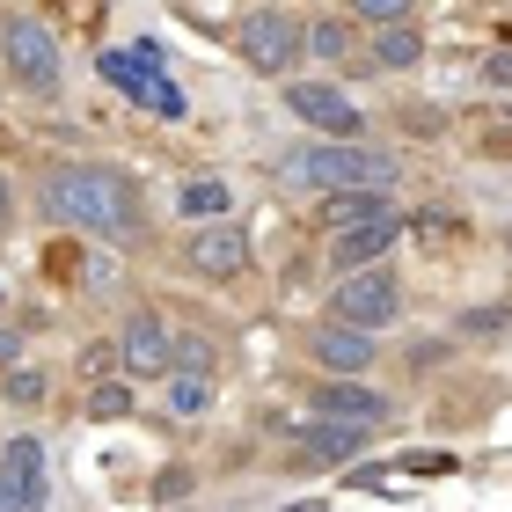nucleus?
I'll return each mask as SVG.
<instances>
[{
  "mask_svg": "<svg viewBox=\"0 0 512 512\" xmlns=\"http://www.w3.org/2000/svg\"><path fill=\"white\" fill-rule=\"evenodd\" d=\"M8 403H22V410L44 403V374H8Z\"/></svg>",
  "mask_w": 512,
  "mask_h": 512,
  "instance_id": "obj_23",
  "label": "nucleus"
},
{
  "mask_svg": "<svg viewBox=\"0 0 512 512\" xmlns=\"http://www.w3.org/2000/svg\"><path fill=\"white\" fill-rule=\"evenodd\" d=\"M154 498H161V505L191 498V469H161V483H154Z\"/></svg>",
  "mask_w": 512,
  "mask_h": 512,
  "instance_id": "obj_24",
  "label": "nucleus"
},
{
  "mask_svg": "<svg viewBox=\"0 0 512 512\" xmlns=\"http://www.w3.org/2000/svg\"><path fill=\"white\" fill-rule=\"evenodd\" d=\"M491 147H498V154H512V118H498V132H491Z\"/></svg>",
  "mask_w": 512,
  "mask_h": 512,
  "instance_id": "obj_27",
  "label": "nucleus"
},
{
  "mask_svg": "<svg viewBox=\"0 0 512 512\" xmlns=\"http://www.w3.org/2000/svg\"><path fill=\"white\" fill-rule=\"evenodd\" d=\"M505 249H512V242H505Z\"/></svg>",
  "mask_w": 512,
  "mask_h": 512,
  "instance_id": "obj_30",
  "label": "nucleus"
},
{
  "mask_svg": "<svg viewBox=\"0 0 512 512\" xmlns=\"http://www.w3.org/2000/svg\"><path fill=\"white\" fill-rule=\"evenodd\" d=\"M96 66H103V81H118L132 103L161 110V118H183V96H176L169 81H161V52H154V44H132V52H103Z\"/></svg>",
  "mask_w": 512,
  "mask_h": 512,
  "instance_id": "obj_4",
  "label": "nucleus"
},
{
  "mask_svg": "<svg viewBox=\"0 0 512 512\" xmlns=\"http://www.w3.org/2000/svg\"><path fill=\"white\" fill-rule=\"evenodd\" d=\"M0 52H8V74L30 88V96H52V88H59V37L44 30L37 15H8Z\"/></svg>",
  "mask_w": 512,
  "mask_h": 512,
  "instance_id": "obj_3",
  "label": "nucleus"
},
{
  "mask_svg": "<svg viewBox=\"0 0 512 512\" xmlns=\"http://www.w3.org/2000/svg\"><path fill=\"white\" fill-rule=\"evenodd\" d=\"M352 8H359L366 22H410V15H417V0H352Z\"/></svg>",
  "mask_w": 512,
  "mask_h": 512,
  "instance_id": "obj_22",
  "label": "nucleus"
},
{
  "mask_svg": "<svg viewBox=\"0 0 512 512\" xmlns=\"http://www.w3.org/2000/svg\"><path fill=\"white\" fill-rule=\"evenodd\" d=\"M249 264V235H242V227H198V235H191V271H205V278H235Z\"/></svg>",
  "mask_w": 512,
  "mask_h": 512,
  "instance_id": "obj_9",
  "label": "nucleus"
},
{
  "mask_svg": "<svg viewBox=\"0 0 512 512\" xmlns=\"http://www.w3.org/2000/svg\"><path fill=\"white\" fill-rule=\"evenodd\" d=\"M205 403H213V381H198V374H176V381H169V410H176V417H198Z\"/></svg>",
  "mask_w": 512,
  "mask_h": 512,
  "instance_id": "obj_19",
  "label": "nucleus"
},
{
  "mask_svg": "<svg viewBox=\"0 0 512 512\" xmlns=\"http://www.w3.org/2000/svg\"><path fill=\"white\" fill-rule=\"evenodd\" d=\"M118 359H125V374H169V322L161 315H132Z\"/></svg>",
  "mask_w": 512,
  "mask_h": 512,
  "instance_id": "obj_12",
  "label": "nucleus"
},
{
  "mask_svg": "<svg viewBox=\"0 0 512 512\" xmlns=\"http://www.w3.org/2000/svg\"><path fill=\"white\" fill-rule=\"evenodd\" d=\"M483 74H491V81H512V52H491V59H483Z\"/></svg>",
  "mask_w": 512,
  "mask_h": 512,
  "instance_id": "obj_26",
  "label": "nucleus"
},
{
  "mask_svg": "<svg viewBox=\"0 0 512 512\" xmlns=\"http://www.w3.org/2000/svg\"><path fill=\"white\" fill-rule=\"evenodd\" d=\"M0 300H8V293H0Z\"/></svg>",
  "mask_w": 512,
  "mask_h": 512,
  "instance_id": "obj_29",
  "label": "nucleus"
},
{
  "mask_svg": "<svg viewBox=\"0 0 512 512\" xmlns=\"http://www.w3.org/2000/svg\"><path fill=\"white\" fill-rule=\"evenodd\" d=\"M395 308H403V293H395L388 271H352V278L330 293V322H352V330H381Z\"/></svg>",
  "mask_w": 512,
  "mask_h": 512,
  "instance_id": "obj_6",
  "label": "nucleus"
},
{
  "mask_svg": "<svg viewBox=\"0 0 512 512\" xmlns=\"http://www.w3.org/2000/svg\"><path fill=\"white\" fill-rule=\"evenodd\" d=\"M44 213L66 220V227H88V235H125V227H139L132 183L110 176V169H88V161L44 169Z\"/></svg>",
  "mask_w": 512,
  "mask_h": 512,
  "instance_id": "obj_1",
  "label": "nucleus"
},
{
  "mask_svg": "<svg viewBox=\"0 0 512 512\" xmlns=\"http://www.w3.org/2000/svg\"><path fill=\"white\" fill-rule=\"evenodd\" d=\"M169 374H213V337H169Z\"/></svg>",
  "mask_w": 512,
  "mask_h": 512,
  "instance_id": "obj_18",
  "label": "nucleus"
},
{
  "mask_svg": "<svg viewBox=\"0 0 512 512\" xmlns=\"http://www.w3.org/2000/svg\"><path fill=\"white\" fill-rule=\"evenodd\" d=\"M315 359L330 374H366L374 366V330H352V322H322L315 330Z\"/></svg>",
  "mask_w": 512,
  "mask_h": 512,
  "instance_id": "obj_11",
  "label": "nucleus"
},
{
  "mask_svg": "<svg viewBox=\"0 0 512 512\" xmlns=\"http://www.w3.org/2000/svg\"><path fill=\"white\" fill-rule=\"evenodd\" d=\"M395 249V220H374V227H344V235H330V264L352 278V271H366L374 256H388Z\"/></svg>",
  "mask_w": 512,
  "mask_h": 512,
  "instance_id": "obj_13",
  "label": "nucleus"
},
{
  "mask_svg": "<svg viewBox=\"0 0 512 512\" xmlns=\"http://www.w3.org/2000/svg\"><path fill=\"white\" fill-rule=\"evenodd\" d=\"M278 176L286 183H315V191H395V154L352 147V139H322V147H308V154H286Z\"/></svg>",
  "mask_w": 512,
  "mask_h": 512,
  "instance_id": "obj_2",
  "label": "nucleus"
},
{
  "mask_svg": "<svg viewBox=\"0 0 512 512\" xmlns=\"http://www.w3.org/2000/svg\"><path fill=\"white\" fill-rule=\"evenodd\" d=\"M359 447H366V425H337V417L308 425V461H352Z\"/></svg>",
  "mask_w": 512,
  "mask_h": 512,
  "instance_id": "obj_14",
  "label": "nucleus"
},
{
  "mask_svg": "<svg viewBox=\"0 0 512 512\" xmlns=\"http://www.w3.org/2000/svg\"><path fill=\"white\" fill-rule=\"evenodd\" d=\"M286 103H293L315 132H330V139H359V125H366L359 110H352V96H344V88H330V81H293Z\"/></svg>",
  "mask_w": 512,
  "mask_h": 512,
  "instance_id": "obj_8",
  "label": "nucleus"
},
{
  "mask_svg": "<svg viewBox=\"0 0 512 512\" xmlns=\"http://www.w3.org/2000/svg\"><path fill=\"white\" fill-rule=\"evenodd\" d=\"M300 52H308V44H300V22L286 8H256L242 22V59L256 66V74H293Z\"/></svg>",
  "mask_w": 512,
  "mask_h": 512,
  "instance_id": "obj_5",
  "label": "nucleus"
},
{
  "mask_svg": "<svg viewBox=\"0 0 512 512\" xmlns=\"http://www.w3.org/2000/svg\"><path fill=\"white\" fill-rule=\"evenodd\" d=\"M227 205H235V191H227L220 176H191V183L176 191V213H183V220H227Z\"/></svg>",
  "mask_w": 512,
  "mask_h": 512,
  "instance_id": "obj_16",
  "label": "nucleus"
},
{
  "mask_svg": "<svg viewBox=\"0 0 512 512\" xmlns=\"http://www.w3.org/2000/svg\"><path fill=\"white\" fill-rule=\"evenodd\" d=\"M315 417H337V425H381V417H388V395L359 388V381H322V388H315Z\"/></svg>",
  "mask_w": 512,
  "mask_h": 512,
  "instance_id": "obj_10",
  "label": "nucleus"
},
{
  "mask_svg": "<svg viewBox=\"0 0 512 512\" xmlns=\"http://www.w3.org/2000/svg\"><path fill=\"white\" fill-rule=\"evenodd\" d=\"M300 44H308L315 59H344V44H352V37H344V22H308V30H300Z\"/></svg>",
  "mask_w": 512,
  "mask_h": 512,
  "instance_id": "obj_20",
  "label": "nucleus"
},
{
  "mask_svg": "<svg viewBox=\"0 0 512 512\" xmlns=\"http://www.w3.org/2000/svg\"><path fill=\"white\" fill-rule=\"evenodd\" d=\"M374 52H381V66H417V59H425V37H417L410 22H381V44H374Z\"/></svg>",
  "mask_w": 512,
  "mask_h": 512,
  "instance_id": "obj_17",
  "label": "nucleus"
},
{
  "mask_svg": "<svg viewBox=\"0 0 512 512\" xmlns=\"http://www.w3.org/2000/svg\"><path fill=\"white\" fill-rule=\"evenodd\" d=\"M374 220H395V205L381 191H337L330 198V235H344V227H374Z\"/></svg>",
  "mask_w": 512,
  "mask_h": 512,
  "instance_id": "obj_15",
  "label": "nucleus"
},
{
  "mask_svg": "<svg viewBox=\"0 0 512 512\" xmlns=\"http://www.w3.org/2000/svg\"><path fill=\"white\" fill-rule=\"evenodd\" d=\"M30 505H44V447L22 432L0 454V512H30Z\"/></svg>",
  "mask_w": 512,
  "mask_h": 512,
  "instance_id": "obj_7",
  "label": "nucleus"
},
{
  "mask_svg": "<svg viewBox=\"0 0 512 512\" xmlns=\"http://www.w3.org/2000/svg\"><path fill=\"white\" fill-rule=\"evenodd\" d=\"M0 220H8V183H0Z\"/></svg>",
  "mask_w": 512,
  "mask_h": 512,
  "instance_id": "obj_28",
  "label": "nucleus"
},
{
  "mask_svg": "<svg viewBox=\"0 0 512 512\" xmlns=\"http://www.w3.org/2000/svg\"><path fill=\"white\" fill-rule=\"evenodd\" d=\"M88 410H96V417H125V410H132L125 381H96V388H88Z\"/></svg>",
  "mask_w": 512,
  "mask_h": 512,
  "instance_id": "obj_21",
  "label": "nucleus"
},
{
  "mask_svg": "<svg viewBox=\"0 0 512 512\" xmlns=\"http://www.w3.org/2000/svg\"><path fill=\"white\" fill-rule=\"evenodd\" d=\"M22 359V330H15V322H0V366H15Z\"/></svg>",
  "mask_w": 512,
  "mask_h": 512,
  "instance_id": "obj_25",
  "label": "nucleus"
}]
</instances>
